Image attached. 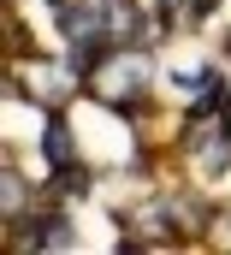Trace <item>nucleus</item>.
Instances as JSON below:
<instances>
[{
	"instance_id": "f257e3e1",
	"label": "nucleus",
	"mask_w": 231,
	"mask_h": 255,
	"mask_svg": "<svg viewBox=\"0 0 231 255\" xmlns=\"http://www.w3.org/2000/svg\"><path fill=\"white\" fill-rule=\"evenodd\" d=\"M89 89H95L107 107H136V101H142V89H148V60H142L136 48H113V54H101V60H95Z\"/></svg>"
},
{
	"instance_id": "f03ea898",
	"label": "nucleus",
	"mask_w": 231,
	"mask_h": 255,
	"mask_svg": "<svg viewBox=\"0 0 231 255\" xmlns=\"http://www.w3.org/2000/svg\"><path fill=\"white\" fill-rule=\"evenodd\" d=\"M101 36H113V48L148 42V12H142L136 0H107V12H101Z\"/></svg>"
},
{
	"instance_id": "7ed1b4c3",
	"label": "nucleus",
	"mask_w": 231,
	"mask_h": 255,
	"mask_svg": "<svg viewBox=\"0 0 231 255\" xmlns=\"http://www.w3.org/2000/svg\"><path fill=\"white\" fill-rule=\"evenodd\" d=\"M48 160H54V172H71V130H65V119H48Z\"/></svg>"
},
{
	"instance_id": "20e7f679",
	"label": "nucleus",
	"mask_w": 231,
	"mask_h": 255,
	"mask_svg": "<svg viewBox=\"0 0 231 255\" xmlns=\"http://www.w3.org/2000/svg\"><path fill=\"white\" fill-rule=\"evenodd\" d=\"M208 12H214V0H160V24H190Z\"/></svg>"
},
{
	"instance_id": "39448f33",
	"label": "nucleus",
	"mask_w": 231,
	"mask_h": 255,
	"mask_svg": "<svg viewBox=\"0 0 231 255\" xmlns=\"http://www.w3.org/2000/svg\"><path fill=\"white\" fill-rule=\"evenodd\" d=\"M30 244H42V250H71V226L54 214V220H42V232H36Z\"/></svg>"
},
{
	"instance_id": "423d86ee",
	"label": "nucleus",
	"mask_w": 231,
	"mask_h": 255,
	"mask_svg": "<svg viewBox=\"0 0 231 255\" xmlns=\"http://www.w3.org/2000/svg\"><path fill=\"white\" fill-rule=\"evenodd\" d=\"M0 190H6V220H18V208H24V178H18L12 160H6V172H0Z\"/></svg>"
},
{
	"instance_id": "0eeeda50",
	"label": "nucleus",
	"mask_w": 231,
	"mask_h": 255,
	"mask_svg": "<svg viewBox=\"0 0 231 255\" xmlns=\"http://www.w3.org/2000/svg\"><path fill=\"white\" fill-rule=\"evenodd\" d=\"M226 119H231V101H226Z\"/></svg>"
}]
</instances>
